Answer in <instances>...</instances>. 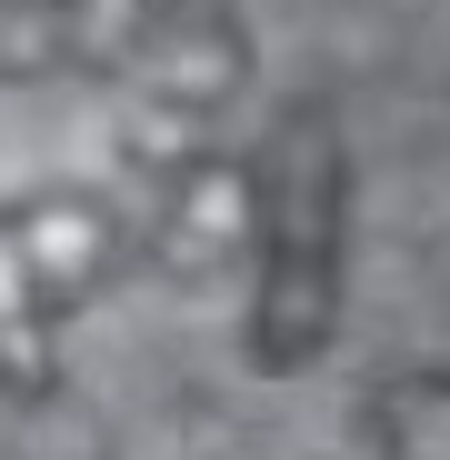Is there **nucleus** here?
<instances>
[{"label":"nucleus","instance_id":"6","mask_svg":"<svg viewBox=\"0 0 450 460\" xmlns=\"http://www.w3.org/2000/svg\"><path fill=\"white\" fill-rule=\"evenodd\" d=\"M270 460H280V450H270Z\"/></svg>","mask_w":450,"mask_h":460},{"label":"nucleus","instance_id":"2","mask_svg":"<svg viewBox=\"0 0 450 460\" xmlns=\"http://www.w3.org/2000/svg\"><path fill=\"white\" fill-rule=\"evenodd\" d=\"M130 251V220L101 190H31L0 210V391L50 401V321L70 300H91Z\"/></svg>","mask_w":450,"mask_h":460},{"label":"nucleus","instance_id":"4","mask_svg":"<svg viewBox=\"0 0 450 460\" xmlns=\"http://www.w3.org/2000/svg\"><path fill=\"white\" fill-rule=\"evenodd\" d=\"M251 230H260V181L231 150H200L150 181V261L171 280H220L251 251Z\"/></svg>","mask_w":450,"mask_h":460},{"label":"nucleus","instance_id":"5","mask_svg":"<svg viewBox=\"0 0 450 460\" xmlns=\"http://www.w3.org/2000/svg\"><path fill=\"white\" fill-rule=\"evenodd\" d=\"M360 430L381 440V460H450V370H391V380H370Z\"/></svg>","mask_w":450,"mask_h":460},{"label":"nucleus","instance_id":"3","mask_svg":"<svg viewBox=\"0 0 450 460\" xmlns=\"http://www.w3.org/2000/svg\"><path fill=\"white\" fill-rule=\"evenodd\" d=\"M130 81V171H181L200 150H220V120H231L241 81H251V40L231 21V0H161L120 60Z\"/></svg>","mask_w":450,"mask_h":460},{"label":"nucleus","instance_id":"1","mask_svg":"<svg viewBox=\"0 0 450 460\" xmlns=\"http://www.w3.org/2000/svg\"><path fill=\"white\" fill-rule=\"evenodd\" d=\"M260 261H251V370L300 380L340 341L350 300V140L331 101H290L260 130Z\"/></svg>","mask_w":450,"mask_h":460}]
</instances>
